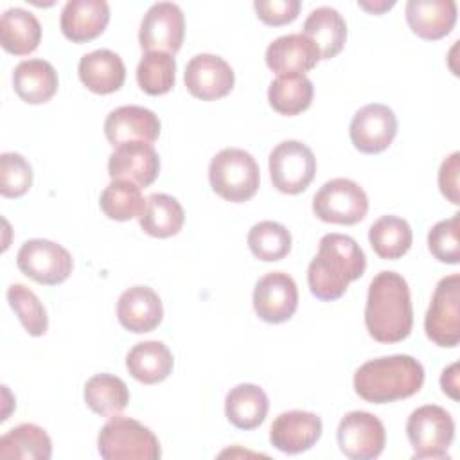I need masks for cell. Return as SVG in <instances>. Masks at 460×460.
<instances>
[{
    "label": "cell",
    "instance_id": "7bdbcfd3",
    "mask_svg": "<svg viewBox=\"0 0 460 460\" xmlns=\"http://www.w3.org/2000/svg\"><path fill=\"white\" fill-rule=\"evenodd\" d=\"M359 7L370 11V13H381L385 9H390L394 5V2H379V4H367V2H358Z\"/></svg>",
    "mask_w": 460,
    "mask_h": 460
},
{
    "label": "cell",
    "instance_id": "ab89813d",
    "mask_svg": "<svg viewBox=\"0 0 460 460\" xmlns=\"http://www.w3.org/2000/svg\"><path fill=\"white\" fill-rule=\"evenodd\" d=\"M253 7L259 20H262L268 25L289 23L300 13L298 0H255Z\"/></svg>",
    "mask_w": 460,
    "mask_h": 460
},
{
    "label": "cell",
    "instance_id": "1f68e13d",
    "mask_svg": "<svg viewBox=\"0 0 460 460\" xmlns=\"http://www.w3.org/2000/svg\"><path fill=\"white\" fill-rule=\"evenodd\" d=\"M314 88L307 75H277L268 88L270 106L280 115H298L313 102Z\"/></svg>",
    "mask_w": 460,
    "mask_h": 460
},
{
    "label": "cell",
    "instance_id": "f35d334b",
    "mask_svg": "<svg viewBox=\"0 0 460 460\" xmlns=\"http://www.w3.org/2000/svg\"><path fill=\"white\" fill-rule=\"evenodd\" d=\"M32 185V167L18 153L0 155V194L4 198H20Z\"/></svg>",
    "mask_w": 460,
    "mask_h": 460
},
{
    "label": "cell",
    "instance_id": "6da1fadb",
    "mask_svg": "<svg viewBox=\"0 0 460 460\" xmlns=\"http://www.w3.org/2000/svg\"><path fill=\"white\" fill-rule=\"evenodd\" d=\"M368 334L381 343L408 338L413 325V307L408 282L395 271H379L370 286L365 305Z\"/></svg>",
    "mask_w": 460,
    "mask_h": 460
},
{
    "label": "cell",
    "instance_id": "7c38bea8",
    "mask_svg": "<svg viewBox=\"0 0 460 460\" xmlns=\"http://www.w3.org/2000/svg\"><path fill=\"white\" fill-rule=\"evenodd\" d=\"M183 36L185 18L181 9L172 2H156L146 11L140 22L138 43L147 52L174 54L180 50Z\"/></svg>",
    "mask_w": 460,
    "mask_h": 460
},
{
    "label": "cell",
    "instance_id": "7a4b0ae2",
    "mask_svg": "<svg viewBox=\"0 0 460 460\" xmlns=\"http://www.w3.org/2000/svg\"><path fill=\"white\" fill-rule=\"evenodd\" d=\"M365 253L350 235L325 234L318 253L309 262L307 284L318 300H338L349 284L365 273Z\"/></svg>",
    "mask_w": 460,
    "mask_h": 460
},
{
    "label": "cell",
    "instance_id": "ac0fdd59",
    "mask_svg": "<svg viewBox=\"0 0 460 460\" xmlns=\"http://www.w3.org/2000/svg\"><path fill=\"white\" fill-rule=\"evenodd\" d=\"M104 135L113 147L135 140L151 144L160 137V119L144 106H120L108 113Z\"/></svg>",
    "mask_w": 460,
    "mask_h": 460
},
{
    "label": "cell",
    "instance_id": "74e56055",
    "mask_svg": "<svg viewBox=\"0 0 460 460\" xmlns=\"http://www.w3.org/2000/svg\"><path fill=\"white\" fill-rule=\"evenodd\" d=\"M431 255L446 264L460 262V212L435 223L428 234Z\"/></svg>",
    "mask_w": 460,
    "mask_h": 460
},
{
    "label": "cell",
    "instance_id": "ba28073f",
    "mask_svg": "<svg viewBox=\"0 0 460 460\" xmlns=\"http://www.w3.org/2000/svg\"><path fill=\"white\" fill-rule=\"evenodd\" d=\"M460 275L438 280L424 318L426 336L438 347H456L460 341Z\"/></svg>",
    "mask_w": 460,
    "mask_h": 460
},
{
    "label": "cell",
    "instance_id": "836d02e7",
    "mask_svg": "<svg viewBox=\"0 0 460 460\" xmlns=\"http://www.w3.org/2000/svg\"><path fill=\"white\" fill-rule=\"evenodd\" d=\"M101 210L115 221H129L140 217L146 208V199L140 187L128 180H111L101 194Z\"/></svg>",
    "mask_w": 460,
    "mask_h": 460
},
{
    "label": "cell",
    "instance_id": "d6a6232c",
    "mask_svg": "<svg viewBox=\"0 0 460 460\" xmlns=\"http://www.w3.org/2000/svg\"><path fill=\"white\" fill-rule=\"evenodd\" d=\"M372 250L388 261L401 259L411 246L413 234L406 219L397 216H383L368 228Z\"/></svg>",
    "mask_w": 460,
    "mask_h": 460
},
{
    "label": "cell",
    "instance_id": "4316f807",
    "mask_svg": "<svg viewBox=\"0 0 460 460\" xmlns=\"http://www.w3.org/2000/svg\"><path fill=\"white\" fill-rule=\"evenodd\" d=\"M172 354L162 341L149 340L133 345L126 356L128 372L144 385H156L172 372Z\"/></svg>",
    "mask_w": 460,
    "mask_h": 460
},
{
    "label": "cell",
    "instance_id": "603a6c76",
    "mask_svg": "<svg viewBox=\"0 0 460 460\" xmlns=\"http://www.w3.org/2000/svg\"><path fill=\"white\" fill-rule=\"evenodd\" d=\"M406 22L422 40H440L456 23V4L453 0H410Z\"/></svg>",
    "mask_w": 460,
    "mask_h": 460
},
{
    "label": "cell",
    "instance_id": "5b68a950",
    "mask_svg": "<svg viewBox=\"0 0 460 460\" xmlns=\"http://www.w3.org/2000/svg\"><path fill=\"white\" fill-rule=\"evenodd\" d=\"M99 455L106 460H158L160 442L142 422L113 415L99 431Z\"/></svg>",
    "mask_w": 460,
    "mask_h": 460
},
{
    "label": "cell",
    "instance_id": "d4e9b609",
    "mask_svg": "<svg viewBox=\"0 0 460 460\" xmlns=\"http://www.w3.org/2000/svg\"><path fill=\"white\" fill-rule=\"evenodd\" d=\"M304 36H307L320 50V59L338 56L347 40V23L343 16L329 5L313 9L304 22Z\"/></svg>",
    "mask_w": 460,
    "mask_h": 460
},
{
    "label": "cell",
    "instance_id": "8992f818",
    "mask_svg": "<svg viewBox=\"0 0 460 460\" xmlns=\"http://www.w3.org/2000/svg\"><path fill=\"white\" fill-rule=\"evenodd\" d=\"M406 435L413 447V458H447L455 438V422L442 406L424 404L410 413Z\"/></svg>",
    "mask_w": 460,
    "mask_h": 460
},
{
    "label": "cell",
    "instance_id": "44dd1931",
    "mask_svg": "<svg viewBox=\"0 0 460 460\" xmlns=\"http://www.w3.org/2000/svg\"><path fill=\"white\" fill-rule=\"evenodd\" d=\"M110 22V5L104 0H68L61 11V32L74 43L101 36Z\"/></svg>",
    "mask_w": 460,
    "mask_h": 460
},
{
    "label": "cell",
    "instance_id": "277c9868",
    "mask_svg": "<svg viewBox=\"0 0 460 460\" xmlns=\"http://www.w3.org/2000/svg\"><path fill=\"white\" fill-rule=\"evenodd\" d=\"M255 158L239 147L221 149L208 165V181L214 192L232 203H243L255 196L261 181Z\"/></svg>",
    "mask_w": 460,
    "mask_h": 460
},
{
    "label": "cell",
    "instance_id": "cb8c5ba5",
    "mask_svg": "<svg viewBox=\"0 0 460 460\" xmlns=\"http://www.w3.org/2000/svg\"><path fill=\"white\" fill-rule=\"evenodd\" d=\"M58 72L45 59H25L13 72L14 92L29 104L50 101L58 92Z\"/></svg>",
    "mask_w": 460,
    "mask_h": 460
},
{
    "label": "cell",
    "instance_id": "60d3db41",
    "mask_svg": "<svg viewBox=\"0 0 460 460\" xmlns=\"http://www.w3.org/2000/svg\"><path fill=\"white\" fill-rule=\"evenodd\" d=\"M458 174H460V153H451L438 169V187L440 192L453 203H460L458 196Z\"/></svg>",
    "mask_w": 460,
    "mask_h": 460
},
{
    "label": "cell",
    "instance_id": "e575fe53",
    "mask_svg": "<svg viewBox=\"0 0 460 460\" xmlns=\"http://www.w3.org/2000/svg\"><path fill=\"white\" fill-rule=\"evenodd\" d=\"M250 252L264 262L284 259L291 250L289 230L277 221H259L248 232Z\"/></svg>",
    "mask_w": 460,
    "mask_h": 460
},
{
    "label": "cell",
    "instance_id": "d590c367",
    "mask_svg": "<svg viewBox=\"0 0 460 460\" xmlns=\"http://www.w3.org/2000/svg\"><path fill=\"white\" fill-rule=\"evenodd\" d=\"M176 61L167 52H146L137 66V81L142 92L149 95H164L174 86Z\"/></svg>",
    "mask_w": 460,
    "mask_h": 460
},
{
    "label": "cell",
    "instance_id": "4dcf8cb0",
    "mask_svg": "<svg viewBox=\"0 0 460 460\" xmlns=\"http://www.w3.org/2000/svg\"><path fill=\"white\" fill-rule=\"evenodd\" d=\"M86 406L101 417L119 415L129 402L126 383L113 374L92 376L83 390Z\"/></svg>",
    "mask_w": 460,
    "mask_h": 460
},
{
    "label": "cell",
    "instance_id": "4fadbf2b",
    "mask_svg": "<svg viewBox=\"0 0 460 460\" xmlns=\"http://www.w3.org/2000/svg\"><path fill=\"white\" fill-rule=\"evenodd\" d=\"M349 135L358 151L367 155L381 153L397 135V117L386 104H365L354 113Z\"/></svg>",
    "mask_w": 460,
    "mask_h": 460
},
{
    "label": "cell",
    "instance_id": "8fae6325",
    "mask_svg": "<svg viewBox=\"0 0 460 460\" xmlns=\"http://www.w3.org/2000/svg\"><path fill=\"white\" fill-rule=\"evenodd\" d=\"M340 451L350 460L377 458L386 444L383 422L368 411H349L336 431Z\"/></svg>",
    "mask_w": 460,
    "mask_h": 460
},
{
    "label": "cell",
    "instance_id": "83f0119b",
    "mask_svg": "<svg viewBox=\"0 0 460 460\" xmlns=\"http://www.w3.org/2000/svg\"><path fill=\"white\" fill-rule=\"evenodd\" d=\"M41 41V25L38 18L22 7L4 11L0 18V43L4 50L14 56H27Z\"/></svg>",
    "mask_w": 460,
    "mask_h": 460
},
{
    "label": "cell",
    "instance_id": "3957f363",
    "mask_svg": "<svg viewBox=\"0 0 460 460\" xmlns=\"http://www.w3.org/2000/svg\"><path fill=\"white\" fill-rule=\"evenodd\" d=\"M424 383L422 365L408 354H394L363 363L354 374V390L367 402L385 404L415 395Z\"/></svg>",
    "mask_w": 460,
    "mask_h": 460
},
{
    "label": "cell",
    "instance_id": "484cf974",
    "mask_svg": "<svg viewBox=\"0 0 460 460\" xmlns=\"http://www.w3.org/2000/svg\"><path fill=\"white\" fill-rule=\"evenodd\" d=\"M270 410L266 392L252 383L234 386L225 397V415L239 429L259 428Z\"/></svg>",
    "mask_w": 460,
    "mask_h": 460
},
{
    "label": "cell",
    "instance_id": "ffe728a7",
    "mask_svg": "<svg viewBox=\"0 0 460 460\" xmlns=\"http://www.w3.org/2000/svg\"><path fill=\"white\" fill-rule=\"evenodd\" d=\"M117 316L120 325L131 332H151L164 318V305L151 288L133 286L119 296Z\"/></svg>",
    "mask_w": 460,
    "mask_h": 460
},
{
    "label": "cell",
    "instance_id": "d6986e66",
    "mask_svg": "<svg viewBox=\"0 0 460 460\" xmlns=\"http://www.w3.org/2000/svg\"><path fill=\"white\" fill-rule=\"evenodd\" d=\"M266 65L277 75H295L313 70L320 61L318 47L304 34L293 32L273 40L266 49Z\"/></svg>",
    "mask_w": 460,
    "mask_h": 460
},
{
    "label": "cell",
    "instance_id": "30bf717a",
    "mask_svg": "<svg viewBox=\"0 0 460 460\" xmlns=\"http://www.w3.org/2000/svg\"><path fill=\"white\" fill-rule=\"evenodd\" d=\"M16 264L25 277L45 286L65 282L74 268L70 252L49 239L25 241L18 250Z\"/></svg>",
    "mask_w": 460,
    "mask_h": 460
},
{
    "label": "cell",
    "instance_id": "8d00e7d4",
    "mask_svg": "<svg viewBox=\"0 0 460 460\" xmlns=\"http://www.w3.org/2000/svg\"><path fill=\"white\" fill-rule=\"evenodd\" d=\"M7 302L18 314L22 325L31 336H43L49 327V316L40 298L23 284H11L7 288Z\"/></svg>",
    "mask_w": 460,
    "mask_h": 460
},
{
    "label": "cell",
    "instance_id": "f546056e",
    "mask_svg": "<svg viewBox=\"0 0 460 460\" xmlns=\"http://www.w3.org/2000/svg\"><path fill=\"white\" fill-rule=\"evenodd\" d=\"M185 221V212L180 201L169 194H151L146 199V208L138 217L140 228L153 237L165 239L176 235Z\"/></svg>",
    "mask_w": 460,
    "mask_h": 460
},
{
    "label": "cell",
    "instance_id": "b9f144b4",
    "mask_svg": "<svg viewBox=\"0 0 460 460\" xmlns=\"http://www.w3.org/2000/svg\"><path fill=\"white\" fill-rule=\"evenodd\" d=\"M458 363H453L451 367L444 368L440 376V386L444 394H447L451 399H458Z\"/></svg>",
    "mask_w": 460,
    "mask_h": 460
},
{
    "label": "cell",
    "instance_id": "52a82bcc",
    "mask_svg": "<svg viewBox=\"0 0 460 460\" xmlns=\"http://www.w3.org/2000/svg\"><path fill=\"white\" fill-rule=\"evenodd\" d=\"M313 212L325 223L356 225L368 212V198L356 181L334 178L325 181L314 194Z\"/></svg>",
    "mask_w": 460,
    "mask_h": 460
},
{
    "label": "cell",
    "instance_id": "7402d4cb",
    "mask_svg": "<svg viewBox=\"0 0 460 460\" xmlns=\"http://www.w3.org/2000/svg\"><path fill=\"white\" fill-rule=\"evenodd\" d=\"M79 79L93 93H113L126 79V66L119 54L108 49H97L79 59Z\"/></svg>",
    "mask_w": 460,
    "mask_h": 460
},
{
    "label": "cell",
    "instance_id": "f1b7e54d",
    "mask_svg": "<svg viewBox=\"0 0 460 460\" xmlns=\"http://www.w3.org/2000/svg\"><path fill=\"white\" fill-rule=\"evenodd\" d=\"M50 456V437L36 424H20L0 437L2 460H49Z\"/></svg>",
    "mask_w": 460,
    "mask_h": 460
},
{
    "label": "cell",
    "instance_id": "5bb4252c",
    "mask_svg": "<svg viewBox=\"0 0 460 460\" xmlns=\"http://www.w3.org/2000/svg\"><path fill=\"white\" fill-rule=\"evenodd\" d=\"M298 307V289L284 271H270L261 277L253 289V309L268 323L288 322Z\"/></svg>",
    "mask_w": 460,
    "mask_h": 460
},
{
    "label": "cell",
    "instance_id": "e0dca14e",
    "mask_svg": "<svg viewBox=\"0 0 460 460\" xmlns=\"http://www.w3.org/2000/svg\"><path fill=\"white\" fill-rule=\"evenodd\" d=\"M322 437V419L316 413L291 410L280 413L270 428V442L282 453L298 455L311 449Z\"/></svg>",
    "mask_w": 460,
    "mask_h": 460
},
{
    "label": "cell",
    "instance_id": "9a60e30c",
    "mask_svg": "<svg viewBox=\"0 0 460 460\" xmlns=\"http://www.w3.org/2000/svg\"><path fill=\"white\" fill-rule=\"evenodd\" d=\"M185 86L201 101H216L228 95L235 75L232 66L216 54H196L185 66Z\"/></svg>",
    "mask_w": 460,
    "mask_h": 460
},
{
    "label": "cell",
    "instance_id": "2e32d148",
    "mask_svg": "<svg viewBox=\"0 0 460 460\" xmlns=\"http://www.w3.org/2000/svg\"><path fill=\"white\" fill-rule=\"evenodd\" d=\"M158 153L147 142H124L108 158V174L111 180H128L138 187H149L158 178Z\"/></svg>",
    "mask_w": 460,
    "mask_h": 460
},
{
    "label": "cell",
    "instance_id": "9c48e42d",
    "mask_svg": "<svg viewBox=\"0 0 460 460\" xmlns=\"http://www.w3.org/2000/svg\"><path fill=\"white\" fill-rule=\"evenodd\" d=\"M314 172L316 158L300 140H284L270 153L271 183L284 194H300L305 190Z\"/></svg>",
    "mask_w": 460,
    "mask_h": 460
}]
</instances>
